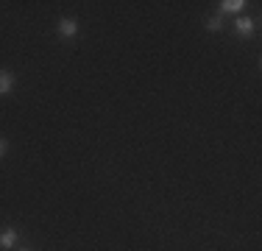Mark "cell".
Instances as JSON below:
<instances>
[{"label": "cell", "instance_id": "cell-3", "mask_svg": "<svg viewBox=\"0 0 262 251\" xmlns=\"http://www.w3.org/2000/svg\"><path fill=\"white\" fill-rule=\"evenodd\" d=\"M76 31H78V23L76 20H61L59 23V34L61 36H76Z\"/></svg>", "mask_w": 262, "mask_h": 251}, {"label": "cell", "instance_id": "cell-5", "mask_svg": "<svg viewBox=\"0 0 262 251\" xmlns=\"http://www.w3.org/2000/svg\"><path fill=\"white\" fill-rule=\"evenodd\" d=\"M243 6H246L243 0H226V3L221 6V11H223V14H229V11H240Z\"/></svg>", "mask_w": 262, "mask_h": 251}, {"label": "cell", "instance_id": "cell-7", "mask_svg": "<svg viewBox=\"0 0 262 251\" xmlns=\"http://www.w3.org/2000/svg\"><path fill=\"white\" fill-rule=\"evenodd\" d=\"M3 154H6V140L0 137V156H3Z\"/></svg>", "mask_w": 262, "mask_h": 251}, {"label": "cell", "instance_id": "cell-2", "mask_svg": "<svg viewBox=\"0 0 262 251\" xmlns=\"http://www.w3.org/2000/svg\"><path fill=\"white\" fill-rule=\"evenodd\" d=\"M11 87H14V78H11V73L0 70V95H9Z\"/></svg>", "mask_w": 262, "mask_h": 251}, {"label": "cell", "instance_id": "cell-4", "mask_svg": "<svg viewBox=\"0 0 262 251\" xmlns=\"http://www.w3.org/2000/svg\"><path fill=\"white\" fill-rule=\"evenodd\" d=\"M237 34H240V36H251L254 34V23L248 20V17H240V20H237Z\"/></svg>", "mask_w": 262, "mask_h": 251}, {"label": "cell", "instance_id": "cell-1", "mask_svg": "<svg viewBox=\"0 0 262 251\" xmlns=\"http://www.w3.org/2000/svg\"><path fill=\"white\" fill-rule=\"evenodd\" d=\"M17 243V232L14 229H3L0 232V248H11Z\"/></svg>", "mask_w": 262, "mask_h": 251}, {"label": "cell", "instance_id": "cell-6", "mask_svg": "<svg viewBox=\"0 0 262 251\" xmlns=\"http://www.w3.org/2000/svg\"><path fill=\"white\" fill-rule=\"evenodd\" d=\"M221 28V17H215V20H209V31H217Z\"/></svg>", "mask_w": 262, "mask_h": 251}]
</instances>
